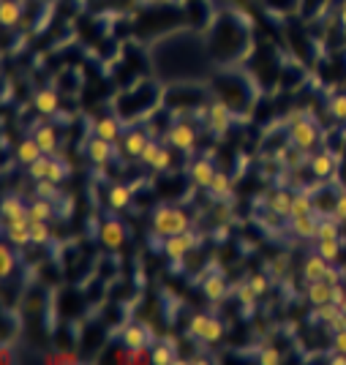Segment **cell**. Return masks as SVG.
Returning a JSON list of instances; mask_svg holds the SVG:
<instances>
[{"instance_id":"6da1fadb","label":"cell","mask_w":346,"mask_h":365,"mask_svg":"<svg viewBox=\"0 0 346 365\" xmlns=\"http://www.w3.org/2000/svg\"><path fill=\"white\" fill-rule=\"evenodd\" d=\"M151 229L156 237L164 240L169 235L188 232V229H191V215L185 213L183 207H175V205H161V207H156V213H153Z\"/></svg>"},{"instance_id":"7a4b0ae2","label":"cell","mask_w":346,"mask_h":365,"mask_svg":"<svg viewBox=\"0 0 346 365\" xmlns=\"http://www.w3.org/2000/svg\"><path fill=\"white\" fill-rule=\"evenodd\" d=\"M319 142H322V137H319V128H316L314 120H308V118L292 120V125H289V145L292 148L311 153Z\"/></svg>"},{"instance_id":"3957f363","label":"cell","mask_w":346,"mask_h":365,"mask_svg":"<svg viewBox=\"0 0 346 365\" xmlns=\"http://www.w3.org/2000/svg\"><path fill=\"white\" fill-rule=\"evenodd\" d=\"M128 240V229L118 218H106L104 224L98 227V243L104 245L106 251H121Z\"/></svg>"},{"instance_id":"277c9868","label":"cell","mask_w":346,"mask_h":365,"mask_svg":"<svg viewBox=\"0 0 346 365\" xmlns=\"http://www.w3.org/2000/svg\"><path fill=\"white\" fill-rule=\"evenodd\" d=\"M164 139L169 142L172 150H180V153H191L196 148V128L191 123H175L166 128Z\"/></svg>"},{"instance_id":"5b68a950","label":"cell","mask_w":346,"mask_h":365,"mask_svg":"<svg viewBox=\"0 0 346 365\" xmlns=\"http://www.w3.org/2000/svg\"><path fill=\"white\" fill-rule=\"evenodd\" d=\"M196 243H199V237L188 229V232H180V235H169V237H164L161 248H164V254L172 259V262H180L188 251H194Z\"/></svg>"},{"instance_id":"8992f818","label":"cell","mask_w":346,"mask_h":365,"mask_svg":"<svg viewBox=\"0 0 346 365\" xmlns=\"http://www.w3.org/2000/svg\"><path fill=\"white\" fill-rule=\"evenodd\" d=\"M208 128H210L213 137L218 139H224L229 134V128H232V112H229V107L221 98L210 101V107H208Z\"/></svg>"},{"instance_id":"52a82bcc","label":"cell","mask_w":346,"mask_h":365,"mask_svg":"<svg viewBox=\"0 0 346 365\" xmlns=\"http://www.w3.org/2000/svg\"><path fill=\"white\" fill-rule=\"evenodd\" d=\"M85 153H88L91 164H96V167H106V164L115 158V142H109V139L96 137V134H93V139L88 142V148H85Z\"/></svg>"},{"instance_id":"ba28073f","label":"cell","mask_w":346,"mask_h":365,"mask_svg":"<svg viewBox=\"0 0 346 365\" xmlns=\"http://www.w3.org/2000/svg\"><path fill=\"white\" fill-rule=\"evenodd\" d=\"M6 240L16 248H25V245L33 243L31 237V218L25 215V218H14V221H6Z\"/></svg>"},{"instance_id":"9c48e42d","label":"cell","mask_w":346,"mask_h":365,"mask_svg":"<svg viewBox=\"0 0 346 365\" xmlns=\"http://www.w3.org/2000/svg\"><path fill=\"white\" fill-rule=\"evenodd\" d=\"M93 134L96 137H104L109 142H123V125L118 118H112V115H101V118H96L93 120Z\"/></svg>"},{"instance_id":"30bf717a","label":"cell","mask_w":346,"mask_h":365,"mask_svg":"<svg viewBox=\"0 0 346 365\" xmlns=\"http://www.w3.org/2000/svg\"><path fill=\"white\" fill-rule=\"evenodd\" d=\"M215 172H218V169L213 167L210 158H196L194 164L188 167V178H191V182H194L196 188H210Z\"/></svg>"},{"instance_id":"8fae6325","label":"cell","mask_w":346,"mask_h":365,"mask_svg":"<svg viewBox=\"0 0 346 365\" xmlns=\"http://www.w3.org/2000/svg\"><path fill=\"white\" fill-rule=\"evenodd\" d=\"M33 139L39 142V148L44 150V155H55L58 153V128L49 125V123H41L33 128Z\"/></svg>"},{"instance_id":"7c38bea8","label":"cell","mask_w":346,"mask_h":365,"mask_svg":"<svg viewBox=\"0 0 346 365\" xmlns=\"http://www.w3.org/2000/svg\"><path fill=\"white\" fill-rule=\"evenodd\" d=\"M319 221H322V218H316L314 213L300 215V218H289V229H292L295 237L311 240V237H316V232H319Z\"/></svg>"},{"instance_id":"4fadbf2b","label":"cell","mask_w":346,"mask_h":365,"mask_svg":"<svg viewBox=\"0 0 346 365\" xmlns=\"http://www.w3.org/2000/svg\"><path fill=\"white\" fill-rule=\"evenodd\" d=\"M33 107H36V112H41V115H58V109H61V93L52 91V88L39 91L33 96Z\"/></svg>"},{"instance_id":"5bb4252c","label":"cell","mask_w":346,"mask_h":365,"mask_svg":"<svg viewBox=\"0 0 346 365\" xmlns=\"http://www.w3.org/2000/svg\"><path fill=\"white\" fill-rule=\"evenodd\" d=\"M148 338H153L151 327H145V324H128L121 335V344L126 349H139V346L148 344Z\"/></svg>"},{"instance_id":"9a60e30c","label":"cell","mask_w":346,"mask_h":365,"mask_svg":"<svg viewBox=\"0 0 346 365\" xmlns=\"http://www.w3.org/2000/svg\"><path fill=\"white\" fill-rule=\"evenodd\" d=\"M44 155V150L39 148V142L33 137L28 139H22L19 145H16V150H14V161L19 164V167H31L33 161H39Z\"/></svg>"},{"instance_id":"2e32d148","label":"cell","mask_w":346,"mask_h":365,"mask_svg":"<svg viewBox=\"0 0 346 365\" xmlns=\"http://www.w3.org/2000/svg\"><path fill=\"white\" fill-rule=\"evenodd\" d=\"M308 169H311V175H314L316 180H327L335 172V158H332L330 153H314L308 158Z\"/></svg>"},{"instance_id":"e0dca14e","label":"cell","mask_w":346,"mask_h":365,"mask_svg":"<svg viewBox=\"0 0 346 365\" xmlns=\"http://www.w3.org/2000/svg\"><path fill=\"white\" fill-rule=\"evenodd\" d=\"M327 267H330V262L316 251V254H311V257L305 259V264H302V281H305V284H311V281H322L325 273H327Z\"/></svg>"},{"instance_id":"ac0fdd59","label":"cell","mask_w":346,"mask_h":365,"mask_svg":"<svg viewBox=\"0 0 346 365\" xmlns=\"http://www.w3.org/2000/svg\"><path fill=\"white\" fill-rule=\"evenodd\" d=\"M148 142H151V139H148V131H142V128H131V131L123 137V153H126V155H131V158H139Z\"/></svg>"},{"instance_id":"d6986e66","label":"cell","mask_w":346,"mask_h":365,"mask_svg":"<svg viewBox=\"0 0 346 365\" xmlns=\"http://www.w3.org/2000/svg\"><path fill=\"white\" fill-rule=\"evenodd\" d=\"M202 292H205V297H208V300L221 303L226 294H229V287H226L224 275L215 273V275H208V278L202 281Z\"/></svg>"},{"instance_id":"ffe728a7","label":"cell","mask_w":346,"mask_h":365,"mask_svg":"<svg viewBox=\"0 0 346 365\" xmlns=\"http://www.w3.org/2000/svg\"><path fill=\"white\" fill-rule=\"evenodd\" d=\"M305 297H308V303L314 305H322V303H330L332 300V287L322 278V281H311V284H305Z\"/></svg>"},{"instance_id":"44dd1931","label":"cell","mask_w":346,"mask_h":365,"mask_svg":"<svg viewBox=\"0 0 346 365\" xmlns=\"http://www.w3.org/2000/svg\"><path fill=\"white\" fill-rule=\"evenodd\" d=\"M22 22V3L19 0H3L0 3V25L3 28H16Z\"/></svg>"},{"instance_id":"7402d4cb","label":"cell","mask_w":346,"mask_h":365,"mask_svg":"<svg viewBox=\"0 0 346 365\" xmlns=\"http://www.w3.org/2000/svg\"><path fill=\"white\" fill-rule=\"evenodd\" d=\"M292 197H295V194H289V191H284V188L273 191L270 199H268L270 213L278 215V218H289V210H292Z\"/></svg>"},{"instance_id":"603a6c76","label":"cell","mask_w":346,"mask_h":365,"mask_svg":"<svg viewBox=\"0 0 346 365\" xmlns=\"http://www.w3.org/2000/svg\"><path fill=\"white\" fill-rule=\"evenodd\" d=\"M28 215H31V221H52V218H55L52 199L36 197L33 202H28Z\"/></svg>"},{"instance_id":"cb8c5ba5","label":"cell","mask_w":346,"mask_h":365,"mask_svg":"<svg viewBox=\"0 0 346 365\" xmlns=\"http://www.w3.org/2000/svg\"><path fill=\"white\" fill-rule=\"evenodd\" d=\"M106 202H109V207H112V210H126V207L131 205V188H128V185H123V182H115V185L109 188Z\"/></svg>"},{"instance_id":"d4e9b609","label":"cell","mask_w":346,"mask_h":365,"mask_svg":"<svg viewBox=\"0 0 346 365\" xmlns=\"http://www.w3.org/2000/svg\"><path fill=\"white\" fill-rule=\"evenodd\" d=\"M28 215V205L19 197L3 199V221H14V218H25ZM31 218V215H28Z\"/></svg>"},{"instance_id":"484cf974","label":"cell","mask_w":346,"mask_h":365,"mask_svg":"<svg viewBox=\"0 0 346 365\" xmlns=\"http://www.w3.org/2000/svg\"><path fill=\"white\" fill-rule=\"evenodd\" d=\"M208 191H210V197H215V199H226L229 194H232V178H229L226 172H221V169H218Z\"/></svg>"},{"instance_id":"4316f807","label":"cell","mask_w":346,"mask_h":365,"mask_svg":"<svg viewBox=\"0 0 346 365\" xmlns=\"http://www.w3.org/2000/svg\"><path fill=\"white\" fill-rule=\"evenodd\" d=\"M314 199L308 194H295L292 197V210H289V218H300V215H311L314 213Z\"/></svg>"},{"instance_id":"83f0119b","label":"cell","mask_w":346,"mask_h":365,"mask_svg":"<svg viewBox=\"0 0 346 365\" xmlns=\"http://www.w3.org/2000/svg\"><path fill=\"white\" fill-rule=\"evenodd\" d=\"M316 240H341V224L335 218H322L319 221V232H316Z\"/></svg>"},{"instance_id":"f1b7e54d","label":"cell","mask_w":346,"mask_h":365,"mask_svg":"<svg viewBox=\"0 0 346 365\" xmlns=\"http://www.w3.org/2000/svg\"><path fill=\"white\" fill-rule=\"evenodd\" d=\"M49 164H52V155H41L39 161H33L31 167H28V178H31L33 182L46 180V178H49Z\"/></svg>"},{"instance_id":"f546056e","label":"cell","mask_w":346,"mask_h":365,"mask_svg":"<svg viewBox=\"0 0 346 365\" xmlns=\"http://www.w3.org/2000/svg\"><path fill=\"white\" fill-rule=\"evenodd\" d=\"M14 270H16V257H14V251H11V243L6 240V245L0 248V275L9 278Z\"/></svg>"},{"instance_id":"4dcf8cb0","label":"cell","mask_w":346,"mask_h":365,"mask_svg":"<svg viewBox=\"0 0 346 365\" xmlns=\"http://www.w3.org/2000/svg\"><path fill=\"white\" fill-rule=\"evenodd\" d=\"M224 322L215 319V317H210V322H208V327H205V333H202V338L199 341H205V344H218L221 338H224Z\"/></svg>"},{"instance_id":"1f68e13d","label":"cell","mask_w":346,"mask_h":365,"mask_svg":"<svg viewBox=\"0 0 346 365\" xmlns=\"http://www.w3.org/2000/svg\"><path fill=\"white\" fill-rule=\"evenodd\" d=\"M316 251H319L322 257L327 259L330 264H335V262L341 259V240H319Z\"/></svg>"},{"instance_id":"d6a6232c","label":"cell","mask_w":346,"mask_h":365,"mask_svg":"<svg viewBox=\"0 0 346 365\" xmlns=\"http://www.w3.org/2000/svg\"><path fill=\"white\" fill-rule=\"evenodd\" d=\"M338 314H341V305L332 303V300H330V303H322V305H316V308H314V317L322 322V324H330Z\"/></svg>"},{"instance_id":"836d02e7","label":"cell","mask_w":346,"mask_h":365,"mask_svg":"<svg viewBox=\"0 0 346 365\" xmlns=\"http://www.w3.org/2000/svg\"><path fill=\"white\" fill-rule=\"evenodd\" d=\"M49 221H31V237H33V245H46L49 243V237H52V232L46 227Z\"/></svg>"},{"instance_id":"e575fe53","label":"cell","mask_w":346,"mask_h":365,"mask_svg":"<svg viewBox=\"0 0 346 365\" xmlns=\"http://www.w3.org/2000/svg\"><path fill=\"white\" fill-rule=\"evenodd\" d=\"M151 363L153 365H169L175 363V349L172 346H166V344H158L156 349L151 351Z\"/></svg>"},{"instance_id":"d590c367","label":"cell","mask_w":346,"mask_h":365,"mask_svg":"<svg viewBox=\"0 0 346 365\" xmlns=\"http://www.w3.org/2000/svg\"><path fill=\"white\" fill-rule=\"evenodd\" d=\"M208 322H210V317H208V314H194V317L188 319V327H185V333L191 335V338H202L205 327H208Z\"/></svg>"},{"instance_id":"8d00e7d4","label":"cell","mask_w":346,"mask_h":365,"mask_svg":"<svg viewBox=\"0 0 346 365\" xmlns=\"http://www.w3.org/2000/svg\"><path fill=\"white\" fill-rule=\"evenodd\" d=\"M172 161H175V155H172V148H164V145H161V153L156 155V161L151 164V169H153V172H169Z\"/></svg>"},{"instance_id":"74e56055","label":"cell","mask_w":346,"mask_h":365,"mask_svg":"<svg viewBox=\"0 0 346 365\" xmlns=\"http://www.w3.org/2000/svg\"><path fill=\"white\" fill-rule=\"evenodd\" d=\"M36 197H41V199L61 197V185H58V182H52V180H39L36 182Z\"/></svg>"},{"instance_id":"f35d334b","label":"cell","mask_w":346,"mask_h":365,"mask_svg":"<svg viewBox=\"0 0 346 365\" xmlns=\"http://www.w3.org/2000/svg\"><path fill=\"white\" fill-rule=\"evenodd\" d=\"M44 363H63V365H79L82 357L76 351H55V354H46Z\"/></svg>"},{"instance_id":"ab89813d","label":"cell","mask_w":346,"mask_h":365,"mask_svg":"<svg viewBox=\"0 0 346 365\" xmlns=\"http://www.w3.org/2000/svg\"><path fill=\"white\" fill-rule=\"evenodd\" d=\"M66 178H68V167L63 164L61 158H55V155H52V164H49V178H46V180H52V182H58V185H61Z\"/></svg>"},{"instance_id":"60d3db41","label":"cell","mask_w":346,"mask_h":365,"mask_svg":"<svg viewBox=\"0 0 346 365\" xmlns=\"http://www.w3.org/2000/svg\"><path fill=\"white\" fill-rule=\"evenodd\" d=\"M330 115L338 123H344V118H346V93H338V96H332V98H330Z\"/></svg>"},{"instance_id":"b9f144b4","label":"cell","mask_w":346,"mask_h":365,"mask_svg":"<svg viewBox=\"0 0 346 365\" xmlns=\"http://www.w3.org/2000/svg\"><path fill=\"white\" fill-rule=\"evenodd\" d=\"M256 363H259V365H278V363H284V354L275 349V346H268V349L259 351Z\"/></svg>"},{"instance_id":"7bdbcfd3","label":"cell","mask_w":346,"mask_h":365,"mask_svg":"<svg viewBox=\"0 0 346 365\" xmlns=\"http://www.w3.org/2000/svg\"><path fill=\"white\" fill-rule=\"evenodd\" d=\"M332 218L338 221V224H346V191H341L335 202H332Z\"/></svg>"},{"instance_id":"ee69618b","label":"cell","mask_w":346,"mask_h":365,"mask_svg":"<svg viewBox=\"0 0 346 365\" xmlns=\"http://www.w3.org/2000/svg\"><path fill=\"white\" fill-rule=\"evenodd\" d=\"M238 300H240V305L251 308V305H254L259 297H256V292L251 289V284H240V287H238Z\"/></svg>"},{"instance_id":"f6af8a7d","label":"cell","mask_w":346,"mask_h":365,"mask_svg":"<svg viewBox=\"0 0 346 365\" xmlns=\"http://www.w3.org/2000/svg\"><path fill=\"white\" fill-rule=\"evenodd\" d=\"M158 153H161V145H158V142H156V139H151V142H148V145H145V150H142V155H139V161H142V164H148V167H151L153 161H156V155H158Z\"/></svg>"},{"instance_id":"bcb514c9","label":"cell","mask_w":346,"mask_h":365,"mask_svg":"<svg viewBox=\"0 0 346 365\" xmlns=\"http://www.w3.org/2000/svg\"><path fill=\"white\" fill-rule=\"evenodd\" d=\"M248 284H251V289L256 292V297H262V294H268V275H262V273H254L251 278H248Z\"/></svg>"},{"instance_id":"7dc6e473","label":"cell","mask_w":346,"mask_h":365,"mask_svg":"<svg viewBox=\"0 0 346 365\" xmlns=\"http://www.w3.org/2000/svg\"><path fill=\"white\" fill-rule=\"evenodd\" d=\"M289 262H292L289 254H278V257L273 259V275H275V278H281V275L289 273Z\"/></svg>"},{"instance_id":"c3c4849f","label":"cell","mask_w":346,"mask_h":365,"mask_svg":"<svg viewBox=\"0 0 346 365\" xmlns=\"http://www.w3.org/2000/svg\"><path fill=\"white\" fill-rule=\"evenodd\" d=\"M346 354V330H341V333H332V354Z\"/></svg>"},{"instance_id":"681fc988","label":"cell","mask_w":346,"mask_h":365,"mask_svg":"<svg viewBox=\"0 0 346 365\" xmlns=\"http://www.w3.org/2000/svg\"><path fill=\"white\" fill-rule=\"evenodd\" d=\"M325 281L330 284V287H335V284H344V270H338V267H327V273H325Z\"/></svg>"},{"instance_id":"f907efd6","label":"cell","mask_w":346,"mask_h":365,"mask_svg":"<svg viewBox=\"0 0 346 365\" xmlns=\"http://www.w3.org/2000/svg\"><path fill=\"white\" fill-rule=\"evenodd\" d=\"M325 327H327L330 333H341V330H346V314L341 311V314H338V317H335L330 324H325Z\"/></svg>"},{"instance_id":"816d5d0a","label":"cell","mask_w":346,"mask_h":365,"mask_svg":"<svg viewBox=\"0 0 346 365\" xmlns=\"http://www.w3.org/2000/svg\"><path fill=\"white\" fill-rule=\"evenodd\" d=\"M346 300V287L344 284H335V287H332V303H344Z\"/></svg>"},{"instance_id":"f5cc1de1","label":"cell","mask_w":346,"mask_h":365,"mask_svg":"<svg viewBox=\"0 0 346 365\" xmlns=\"http://www.w3.org/2000/svg\"><path fill=\"white\" fill-rule=\"evenodd\" d=\"M338 25H341V31L346 36V0L341 3V9H338Z\"/></svg>"},{"instance_id":"db71d44e","label":"cell","mask_w":346,"mask_h":365,"mask_svg":"<svg viewBox=\"0 0 346 365\" xmlns=\"http://www.w3.org/2000/svg\"><path fill=\"white\" fill-rule=\"evenodd\" d=\"M341 311H344V314H346V300H344V303H341Z\"/></svg>"},{"instance_id":"11a10c76","label":"cell","mask_w":346,"mask_h":365,"mask_svg":"<svg viewBox=\"0 0 346 365\" xmlns=\"http://www.w3.org/2000/svg\"><path fill=\"white\" fill-rule=\"evenodd\" d=\"M344 125H346V118H344Z\"/></svg>"}]
</instances>
